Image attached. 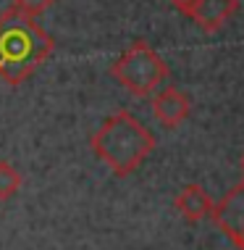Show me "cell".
I'll use <instances>...</instances> for the list:
<instances>
[{
	"label": "cell",
	"mask_w": 244,
	"mask_h": 250,
	"mask_svg": "<svg viewBox=\"0 0 244 250\" xmlns=\"http://www.w3.org/2000/svg\"><path fill=\"white\" fill-rule=\"evenodd\" d=\"M13 8L26 13V16H39V13H45L50 5H56L58 0H11Z\"/></svg>",
	"instance_id": "obj_9"
},
{
	"label": "cell",
	"mask_w": 244,
	"mask_h": 250,
	"mask_svg": "<svg viewBox=\"0 0 244 250\" xmlns=\"http://www.w3.org/2000/svg\"><path fill=\"white\" fill-rule=\"evenodd\" d=\"M158 140L142 121L129 111H116L94 129L90 147L113 177H129L145 164V158L155 150Z\"/></svg>",
	"instance_id": "obj_2"
},
{
	"label": "cell",
	"mask_w": 244,
	"mask_h": 250,
	"mask_svg": "<svg viewBox=\"0 0 244 250\" xmlns=\"http://www.w3.org/2000/svg\"><path fill=\"white\" fill-rule=\"evenodd\" d=\"M152 113L163 126L176 129L179 124H184L189 119V113H192V100H189V95H184L179 87H166L163 92H158V95L152 98Z\"/></svg>",
	"instance_id": "obj_6"
},
{
	"label": "cell",
	"mask_w": 244,
	"mask_h": 250,
	"mask_svg": "<svg viewBox=\"0 0 244 250\" xmlns=\"http://www.w3.org/2000/svg\"><path fill=\"white\" fill-rule=\"evenodd\" d=\"M56 50V40L35 21V16L8 8L0 13V82L19 87Z\"/></svg>",
	"instance_id": "obj_1"
},
{
	"label": "cell",
	"mask_w": 244,
	"mask_h": 250,
	"mask_svg": "<svg viewBox=\"0 0 244 250\" xmlns=\"http://www.w3.org/2000/svg\"><path fill=\"white\" fill-rule=\"evenodd\" d=\"M24 177L19 174V168L8 164V161H0V200H11L13 195L21 190Z\"/></svg>",
	"instance_id": "obj_8"
},
{
	"label": "cell",
	"mask_w": 244,
	"mask_h": 250,
	"mask_svg": "<svg viewBox=\"0 0 244 250\" xmlns=\"http://www.w3.org/2000/svg\"><path fill=\"white\" fill-rule=\"evenodd\" d=\"M168 3H171V5H173V8H179L181 13H184V11L189 8V5H192V3H194V0H168Z\"/></svg>",
	"instance_id": "obj_10"
},
{
	"label": "cell",
	"mask_w": 244,
	"mask_h": 250,
	"mask_svg": "<svg viewBox=\"0 0 244 250\" xmlns=\"http://www.w3.org/2000/svg\"><path fill=\"white\" fill-rule=\"evenodd\" d=\"M236 11H239V0H194L184 11V16L192 19L202 32L213 35L231 21Z\"/></svg>",
	"instance_id": "obj_5"
},
{
	"label": "cell",
	"mask_w": 244,
	"mask_h": 250,
	"mask_svg": "<svg viewBox=\"0 0 244 250\" xmlns=\"http://www.w3.org/2000/svg\"><path fill=\"white\" fill-rule=\"evenodd\" d=\"M242 171H244V155H242Z\"/></svg>",
	"instance_id": "obj_11"
},
{
	"label": "cell",
	"mask_w": 244,
	"mask_h": 250,
	"mask_svg": "<svg viewBox=\"0 0 244 250\" xmlns=\"http://www.w3.org/2000/svg\"><path fill=\"white\" fill-rule=\"evenodd\" d=\"M210 219L231 240L234 248L244 250V179L223 195L221 203H215L213 211H210Z\"/></svg>",
	"instance_id": "obj_4"
},
{
	"label": "cell",
	"mask_w": 244,
	"mask_h": 250,
	"mask_svg": "<svg viewBox=\"0 0 244 250\" xmlns=\"http://www.w3.org/2000/svg\"><path fill=\"white\" fill-rule=\"evenodd\" d=\"M213 198L207 195V190L202 185H187L184 190L173 198V208L179 211L189 224H197V221L207 219L213 211Z\"/></svg>",
	"instance_id": "obj_7"
},
{
	"label": "cell",
	"mask_w": 244,
	"mask_h": 250,
	"mask_svg": "<svg viewBox=\"0 0 244 250\" xmlns=\"http://www.w3.org/2000/svg\"><path fill=\"white\" fill-rule=\"evenodd\" d=\"M111 77L134 98H147L166 82L168 63L145 40H137L116 58V63L111 66Z\"/></svg>",
	"instance_id": "obj_3"
}]
</instances>
